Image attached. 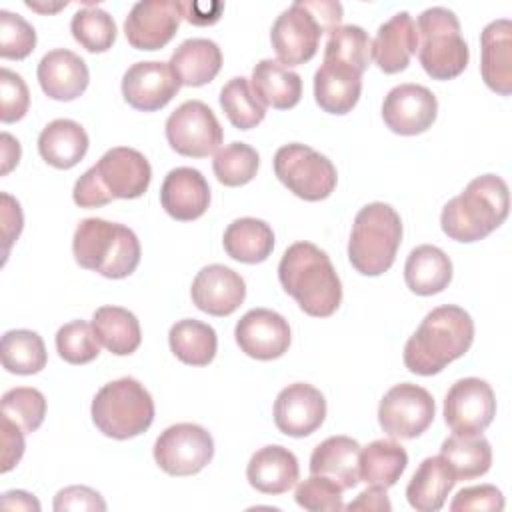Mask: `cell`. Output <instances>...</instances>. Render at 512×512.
<instances>
[{"label":"cell","mask_w":512,"mask_h":512,"mask_svg":"<svg viewBox=\"0 0 512 512\" xmlns=\"http://www.w3.org/2000/svg\"><path fill=\"white\" fill-rule=\"evenodd\" d=\"M214 456L210 432L192 422L168 426L154 442V460L170 476L198 474Z\"/></svg>","instance_id":"cell-11"},{"label":"cell","mask_w":512,"mask_h":512,"mask_svg":"<svg viewBox=\"0 0 512 512\" xmlns=\"http://www.w3.org/2000/svg\"><path fill=\"white\" fill-rule=\"evenodd\" d=\"M402 240L400 214L384 202H370L354 218L348 260L364 276H380L396 260Z\"/></svg>","instance_id":"cell-6"},{"label":"cell","mask_w":512,"mask_h":512,"mask_svg":"<svg viewBox=\"0 0 512 512\" xmlns=\"http://www.w3.org/2000/svg\"><path fill=\"white\" fill-rule=\"evenodd\" d=\"M480 74L490 90L512 92V22L498 18L480 34Z\"/></svg>","instance_id":"cell-23"},{"label":"cell","mask_w":512,"mask_h":512,"mask_svg":"<svg viewBox=\"0 0 512 512\" xmlns=\"http://www.w3.org/2000/svg\"><path fill=\"white\" fill-rule=\"evenodd\" d=\"M278 280L308 316H332L342 302L336 268L330 256L312 242H294L286 248L278 264Z\"/></svg>","instance_id":"cell-2"},{"label":"cell","mask_w":512,"mask_h":512,"mask_svg":"<svg viewBox=\"0 0 512 512\" xmlns=\"http://www.w3.org/2000/svg\"><path fill=\"white\" fill-rule=\"evenodd\" d=\"M30 106V92L20 74L2 68L0 70V120L4 124L16 122L26 116Z\"/></svg>","instance_id":"cell-47"},{"label":"cell","mask_w":512,"mask_h":512,"mask_svg":"<svg viewBox=\"0 0 512 512\" xmlns=\"http://www.w3.org/2000/svg\"><path fill=\"white\" fill-rule=\"evenodd\" d=\"M224 132L210 110L200 100L182 102L166 120V140L170 148L188 158H206L218 150Z\"/></svg>","instance_id":"cell-10"},{"label":"cell","mask_w":512,"mask_h":512,"mask_svg":"<svg viewBox=\"0 0 512 512\" xmlns=\"http://www.w3.org/2000/svg\"><path fill=\"white\" fill-rule=\"evenodd\" d=\"M182 18V2L142 0L128 12L124 34L136 50H160L176 36Z\"/></svg>","instance_id":"cell-14"},{"label":"cell","mask_w":512,"mask_h":512,"mask_svg":"<svg viewBox=\"0 0 512 512\" xmlns=\"http://www.w3.org/2000/svg\"><path fill=\"white\" fill-rule=\"evenodd\" d=\"M178 90L180 82L172 74L170 64L160 60L136 62L122 76V96L140 112L164 108Z\"/></svg>","instance_id":"cell-19"},{"label":"cell","mask_w":512,"mask_h":512,"mask_svg":"<svg viewBox=\"0 0 512 512\" xmlns=\"http://www.w3.org/2000/svg\"><path fill=\"white\" fill-rule=\"evenodd\" d=\"M160 204L174 220H196L208 210L210 186L200 170L190 166L174 168L160 186Z\"/></svg>","instance_id":"cell-21"},{"label":"cell","mask_w":512,"mask_h":512,"mask_svg":"<svg viewBox=\"0 0 512 512\" xmlns=\"http://www.w3.org/2000/svg\"><path fill=\"white\" fill-rule=\"evenodd\" d=\"M406 464V450L394 440L380 438L360 450L358 474L360 480L366 482L368 486H380L388 490L400 480L402 472L406 470Z\"/></svg>","instance_id":"cell-36"},{"label":"cell","mask_w":512,"mask_h":512,"mask_svg":"<svg viewBox=\"0 0 512 512\" xmlns=\"http://www.w3.org/2000/svg\"><path fill=\"white\" fill-rule=\"evenodd\" d=\"M0 506L4 510H32V512L40 510V502L32 494H28L24 490L4 492L2 498H0Z\"/></svg>","instance_id":"cell-55"},{"label":"cell","mask_w":512,"mask_h":512,"mask_svg":"<svg viewBox=\"0 0 512 512\" xmlns=\"http://www.w3.org/2000/svg\"><path fill=\"white\" fill-rule=\"evenodd\" d=\"M0 140H2V170L0 172H2V176H6L20 160V144L8 132H2Z\"/></svg>","instance_id":"cell-56"},{"label":"cell","mask_w":512,"mask_h":512,"mask_svg":"<svg viewBox=\"0 0 512 512\" xmlns=\"http://www.w3.org/2000/svg\"><path fill=\"white\" fill-rule=\"evenodd\" d=\"M58 356L68 364H88L98 358L100 346L92 330V324L84 320H72L58 328L56 332Z\"/></svg>","instance_id":"cell-44"},{"label":"cell","mask_w":512,"mask_h":512,"mask_svg":"<svg viewBox=\"0 0 512 512\" xmlns=\"http://www.w3.org/2000/svg\"><path fill=\"white\" fill-rule=\"evenodd\" d=\"M362 92V72L348 64L322 60L314 74L316 104L330 114H348Z\"/></svg>","instance_id":"cell-25"},{"label":"cell","mask_w":512,"mask_h":512,"mask_svg":"<svg viewBox=\"0 0 512 512\" xmlns=\"http://www.w3.org/2000/svg\"><path fill=\"white\" fill-rule=\"evenodd\" d=\"M2 416L20 426L24 434L36 432L46 416V398L36 388H12L2 396Z\"/></svg>","instance_id":"cell-43"},{"label":"cell","mask_w":512,"mask_h":512,"mask_svg":"<svg viewBox=\"0 0 512 512\" xmlns=\"http://www.w3.org/2000/svg\"><path fill=\"white\" fill-rule=\"evenodd\" d=\"M496 414L494 390L486 380L462 378L444 398V420L454 434H482Z\"/></svg>","instance_id":"cell-13"},{"label":"cell","mask_w":512,"mask_h":512,"mask_svg":"<svg viewBox=\"0 0 512 512\" xmlns=\"http://www.w3.org/2000/svg\"><path fill=\"white\" fill-rule=\"evenodd\" d=\"M24 430L2 416V472H10L24 454Z\"/></svg>","instance_id":"cell-51"},{"label":"cell","mask_w":512,"mask_h":512,"mask_svg":"<svg viewBox=\"0 0 512 512\" xmlns=\"http://www.w3.org/2000/svg\"><path fill=\"white\" fill-rule=\"evenodd\" d=\"M92 422L108 438L128 440L152 426L154 400L138 380L126 376L104 384L92 400Z\"/></svg>","instance_id":"cell-7"},{"label":"cell","mask_w":512,"mask_h":512,"mask_svg":"<svg viewBox=\"0 0 512 512\" xmlns=\"http://www.w3.org/2000/svg\"><path fill=\"white\" fill-rule=\"evenodd\" d=\"M94 170L112 198H140L152 180V168L146 156L128 146H116L102 154Z\"/></svg>","instance_id":"cell-18"},{"label":"cell","mask_w":512,"mask_h":512,"mask_svg":"<svg viewBox=\"0 0 512 512\" xmlns=\"http://www.w3.org/2000/svg\"><path fill=\"white\" fill-rule=\"evenodd\" d=\"M168 344L180 362L188 366H206L216 356L218 336L210 324L184 318L170 328Z\"/></svg>","instance_id":"cell-37"},{"label":"cell","mask_w":512,"mask_h":512,"mask_svg":"<svg viewBox=\"0 0 512 512\" xmlns=\"http://www.w3.org/2000/svg\"><path fill=\"white\" fill-rule=\"evenodd\" d=\"M54 510L66 512V510H106L104 498L88 488V486H66L54 496Z\"/></svg>","instance_id":"cell-49"},{"label":"cell","mask_w":512,"mask_h":512,"mask_svg":"<svg viewBox=\"0 0 512 512\" xmlns=\"http://www.w3.org/2000/svg\"><path fill=\"white\" fill-rule=\"evenodd\" d=\"M0 200H2V206H0L2 208V238H4V258H6L10 252V246L22 232L24 218H22L20 204L10 194L2 192Z\"/></svg>","instance_id":"cell-52"},{"label":"cell","mask_w":512,"mask_h":512,"mask_svg":"<svg viewBox=\"0 0 512 512\" xmlns=\"http://www.w3.org/2000/svg\"><path fill=\"white\" fill-rule=\"evenodd\" d=\"M252 90L264 106L276 110L294 108L302 98V78L278 60L264 58L252 70Z\"/></svg>","instance_id":"cell-29"},{"label":"cell","mask_w":512,"mask_h":512,"mask_svg":"<svg viewBox=\"0 0 512 512\" xmlns=\"http://www.w3.org/2000/svg\"><path fill=\"white\" fill-rule=\"evenodd\" d=\"M224 10L222 2H182L184 20L196 26H210L220 20V14Z\"/></svg>","instance_id":"cell-53"},{"label":"cell","mask_w":512,"mask_h":512,"mask_svg":"<svg viewBox=\"0 0 512 512\" xmlns=\"http://www.w3.org/2000/svg\"><path fill=\"white\" fill-rule=\"evenodd\" d=\"M416 32L418 58L430 78L452 80L466 70L470 50L452 10L442 6L424 10L418 16Z\"/></svg>","instance_id":"cell-8"},{"label":"cell","mask_w":512,"mask_h":512,"mask_svg":"<svg viewBox=\"0 0 512 512\" xmlns=\"http://www.w3.org/2000/svg\"><path fill=\"white\" fill-rule=\"evenodd\" d=\"M342 4L332 0H296L272 24L270 42L284 66L312 60L324 32L340 26Z\"/></svg>","instance_id":"cell-4"},{"label":"cell","mask_w":512,"mask_h":512,"mask_svg":"<svg viewBox=\"0 0 512 512\" xmlns=\"http://www.w3.org/2000/svg\"><path fill=\"white\" fill-rule=\"evenodd\" d=\"M342 492L344 490L334 480L312 474L296 486L294 500L300 508L310 512H338L344 508Z\"/></svg>","instance_id":"cell-45"},{"label":"cell","mask_w":512,"mask_h":512,"mask_svg":"<svg viewBox=\"0 0 512 512\" xmlns=\"http://www.w3.org/2000/svg\"><path fill=\"white\" fill-rule=\"evenodd\" d=\"M324 418L326 400L312 384L294 382L282 388L274 400V424L286 436H310L322 426Z\"/></svg>","instance_id":"cell-17"},{"label":"cell","mask_w":512,"mask_h":512,"mask_svg":"<svg viewBox=\"0 0 512 512\" xmlns=\"http://www.w3.org/2000/svg\"><path fill=\"white\" fill-rule=\"evenodd\" d=\"M452 512H464V510H504V496L502 492L492 484H480V486H468L462 488L454 500L450 502Z\"/></svg>","instance_id":"cell-48"},{"label":"cell","mask_w":512,"mask_h":512,"mask_svg":"<svg viewBox=\"0 0 512 512\" xmlns=\"http://www.w3.org/2000/svg\"><path fill=\"white\" fill-rule=\"evenodd\" d=\"M416 48V22L408 12H398L378 28L372 42V58L384 74H396L410 64Z\"/></svg>","instance_id":"cell-24"},{"label":"cell","mask_w":512,"mask_h":512,"mask_svg":"<svg viewBox=\"0 0 512 512\" xmlns=\"http://www.w3.org/2000/svg\"><path fill=\"white\" fill-rule=\"evenodd\" d=\"M276 178L298 198L318 202L336 188V166L324 154L306 144H286L274 154Z\"/></svg>","instance_id":"cell-9"},{"label":"cell","mask_w":512,"mask_h":512,"mask_svg":"<svg viewBox=\"0 0 512 512\" xmlns=\"http://www.w3.org/2000/svg\"><path fill=\"white\" fill-rule=\"evenodd\" d=\"M456 478L442 456L424 458L406 486L408 504L418 512H436L444 506Z\"/></svg>","instance_id":"cell-30"},{"label":"cell","mask_w":512,"mask_h":512,"mask_svg":"<svg viewBox=\"0 0 512 512\" xmlns=\"http://www.w3.org/2000/svg\"><path fill=\"white\" fill-rule=\"evenodd\" d=\"M222 244L230 258L244 264H258L272 254L274 232L264 220L246 216L228 224Z\"/></svg>","instance_id":"cell-33"},{"label":"cell","mask_w":512,"mask_h":512,"mask_svg":"<svg viewBox=\"0 0 512 512\" xmlns=\"http://www.w3.org/2000/svg\"><path fill=\"white\" fill-rule=\"evenodd\" d=\"M404 280L406 286L418 296L438 294L452 280V262L438 246H416L406 258Z\"/></svg>","instance_id":"cell-32"},{"label":"cell","mask_w":512,"mask_h":512,"mask_svg":"<svg viewBox=\"0 0 512 512\" xmlns=\"http://www.w3.org/2000/svg\"><path fill=\"white\" fill-rule=\"evenodd\" d=\"M300 476L296 456L278 444L256 450L246 466L248 484L262 494H284Z\"/></svg>","instance_id":"cell-26"},{"label":"cell","mask_w":512,"mask_h":512,"mask_svg":"<svg viewBox=\"0 0 512 512\" xmlns=\"http://www.w3.org/2000/svg\"><path fill=\"white\" fill-rule=\"evenodd\" d=\"M74 260L80 268L120 280L140 264L138 236L124 224L104 218H84L72 238Z\"/></svg>","instance_id":"cell-5"},{"label":"cell","mask_w":512,"mask_h":512,"mask_svg":"<svg viewBox=\"0 0 512 512\" xmlns=\"http://www.w3.org/2000/svg\"><path fill=\"white\" fill-rule=\"evenodd\" d=\"M434 412V398L426 388L402 382L392 386L380 400L378 422L390 438L412 440L426 432Z\"/></svg>","instance_id":"cell-12"},{"label":"cell","mask_w":512,"mask_h":512,"mask_svg":"<svg viewBox=\"0 0 512 512\" xmlns=\"http://www.w3.org/2000/svg\"><path fill=\"white\" fill-rule=\"evenodd\" d=\"M70 30L74 40L88 52H106L116 40V24L112 16L92 4L72 16Z\"/></svg>","instance_id":"cell-42"},{"label":"cell","mask_w":512,"mask_h":512,"mask_svg":"<svg viewBox=\"0 0 512 512\" xmlns=\"http://www.w3.org/2000/svg\"><path fill=\"white\" fill-rule=\"evenodd\" d=\"M508 210V184L496 174H484L448 200L440 214V226L452 240L478 242L508 218Z\"/></svg>","instance_id":"cell-3"},{"label":"cell","mask_w":512,"mask_h":512,"mask_svg":"<svg viewBox=\"0 0 512 512\" xmlns=\"http://www.w3.org/2000/svg\"><path fill=\"white\" fill-rule=\"evenodd\" d=\"M42 92L60 102L76 100L88 88L90 72L86 62L66 48L50 50L42 56L36 70Z\"/></svg>","instance_id":"cell-22"},{"label":"cell","mask_w":512,"mask_h":512,"mask_svg":"<svg viewBox=\"0 0 512 512\" xmlns=\"http://www.w3.org/2000/svg\"><path fill=\"white\" fill-rule=\"evenodd\" d=\"M44 340L32 330H8L2 336V366L20 376L36 374L46 366Z\"/></svg>","instance_id":"cell-38"},{"label":"cell","mask_w":512,"mask_h":512,"mask_svg":"<svg viewBox=\"0 0 512 512\" xmlns=\"http://www.w3.org/2000/svg\"><path fill=\"white\" fill-rule=\"evenodd\" d=\"M220 106L226 112L230 124L238 130H250L258 126L266 116V106L256 98L248 78L244 76H236L222 86Z\"/></svg>","instance_id":"cell-39"},{"label":"cell","mask_w":512,"mask_h":512,"mask_svg":"<svg viewBox=\"0 0 512 512\" xmlns=\"http://www.w3.org/2000/svg\"><path fill=\"white\" fill-rule=\"evenodd\" d=\"M72 198L80 208H98V206H106L108 202H112L114 198L104 190L94 166L88 168L74 184L72 190Z\"/></svg>","instance_id":"cell-50"},{"label":"cell","mask_w":512,"mask_h":512,"mask_svg":"<svg viewBox=\"0 0 512 512\" xmlns=\"http://www.w3.org/2000/svg\"><path fill=\"white\" fill-rule=\"evenodd\" d=\"M192 302L210 316H230L246 298V284L238 272L224 264L204 266L190 288Z\"/></svg>","instance_id":"cell-20"},{"label":"cell","mask_w":512,"mask_h":512,"mask_svg":"<svg viewBox=\"0 0 512 512\" xmlns=\"http://www.w3.org/2000/svg\"><path fill=\"white\" fill-rule=\"evenodd\" d=\"M168 64L180 86H204L220 72L222 52L214 40L188 38L172 52Z\"/></svg>","instance_id":"cell-28"},{"label":"cell","mask_w":512,"mask_h":512,"mask_svg":"<svg viewBox=\"0 0 512 512\" xmlns=\"http://www.w3.org/2000/svg\"><path fill=\"white\" fill-rule=\"evenodd\" d=\"M456 482L484 476L492 464L490 442L482 434H452L440 446Z\"/></svg>","instance_id":"cell-35"},{"label":"cell","mask_w":512,"mask_h":512,"mask_svg":"<svg viewBox=\"0 0 512 512\" xmlns=\"http://www.w3.org/2000/svg\"><path fill=\"white\" fill-rule=\"evenodd\" d=\"M92 330L98 342L116 356L136 352L142 342L138 318L122 306H100L92 316Z\"/></svg>","instance_id":"cell-34"},{"label":"cell","mask_w":512,"mask_h":512,"mask_svg":"<svg viewBox=\"0 0 512 512\" xmlns=\"http://www.w3.org/2000/svg\"><path fill=\"white\" fill-rule=\"evenodd\" d=\"M36 46V32L20 14L0 10V56L8 60H22L32 54Z\"/></svg>","instance_id":"cell-46"},{"label":"cell","mask_w":512,"mask_h":512,"mask_svg":"<svg viewBox=\"0 0 512 512\" xmlns=\"http://www.w3.org/2000/svg\"><path fill=\"white\" fill-rule=\"evenodd\" d=\"M240 350L256 360H274L288 352L290 326L288 320L268 308L248 310L234 328Z\"/></svg>","instance_id":"cell-16"},{"label":"cell","mask_w":512,"mask_h":512,"mask_svg":"<svg viewBox=\"0 0 512 512\" xmlns=\"http://www.w3.org/2000/svg\"><path fill=\"white\" fill-rule=\"evenodd\" d=\"M38 152L50 166L68 170L86 156L88 134L74 120H52L42 128L38 136Z\"/></svg>","instance_id":"cell-31"},{"label":"cell","mask_w":512,"mask_h":512,"mask_svg":"<svg viewBox=\"0 0 512 512\" xmlns=\"http://www.w3.org/2000/svg\"><path fill=\"white\" fill-rule=\"evenodd\" d=\"M438 114L436 96L422 84L394 86L382 102L384 124L400 136L426 132Z\"/></svg>","instance_id":"cell-15"},{"label":"cell","mask_w":512,"mask_h":512,"mask_svg":"<svg viewBox=\"0 0 512 512\" xmlns=\"http://www.w3.org/2000/svg\"><path fill=\"white\" fill-rule=\"evenodd\" d=\"M324 60H334L352 66L354 70L362 72L370 66L372 60V40L366 34L364 28L346 24L338 26L330 32L326 48H324Z\"/></svg>","instance_id":"cell-40"},{"label":"cell","mask_w":512,"mask_h":512,"mask_svg":"<svg viewBox=\"0 0 512 512\" xmlns=\"http://www.w3.org/2000/svg\"><path fill=\"white\" fill-rule=\"evenodd\" d=\"M346 510H364V512H390L392 504L388 500L386 488L380 486H368L366 490H362L358 494L356 500H352L348 506H344Z\"/></svg>","instance_id":"cell-54"},{"label":"cell","mask_w":512,"mask_h":512,"mask_svg":"<svg viewBox=\"0 0 512 512\" xmlns=\"http://www.w3.org/2000/svg\"><path fill=\"white\" fill-rule=\"evenodd\" d=\"M260 166L258 152L244 142H232L214 154L212 170L220 184L224 186H244L248 184Z\"/></svg>","instance_id":"cell-41"},{"label":"cell","mask_w":512,"mask_h":512,"mask_svg":"<svg viewBox=\"0 0 512 512\" xmlns=\"http://www.w3.org/2000/svg\"><path fill=\"white\" fill-rule=\"evenodd\" d=\"M474 342L470 314L454 304L430 310L418 330L404 346V364L418 376L442 372L450 362L462 358Z\"/></svg>","instance_id":"cell-1"},{"label":"cell","mask_w":512,"mask_h":512,"mask_svg":"<svg viewBox=\"0 0 512 512\" xmlns=\"http://www.w3.org/2000/svg\"><path fill=\"white\" fill-rule=\"evenodd\" d=\"M362 446L350 436H330L320 442L310 456V474L334 480L342 490L354 488L360 482Z\"/></svg>","instance_id":"cell-27"}]
</instances>
